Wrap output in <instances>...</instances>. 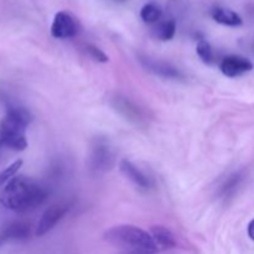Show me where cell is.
Instances as JSON below:
<instances>
[{"instance_id":"1","label":"cell","mask_w":254,"mask_h":254,"mask_svg":"<svg viewBox=\"0 0 254 254\" xmlns=\"http://www.w3.org/2000/svg\"><path fill=\"white\" fill-rule=\"evenodd\" d=\"M46 198V188L39 181L26 176H15L2 189L0 202L7 210L27 212L41 206Z\"/></svg>"},{"instance_id":"2","label":"cell","mask_w":254,"mask_h":254,"mask_svg":"<svg viewBox=\"0 0 254 254\" xmlns=\"http://www.w3.org/2000/svg\"><path fill=\"white\" fill-rule=\"evenodd\" d=\"M104 240L118 247L127 248L139 254H155L159 252L150 233L133 225H118L104 232Z\"/></svg>"},{"instance_id":"3","label":"cell","mask_w":254,"mask_h":254,"mask_svg":"<svg viewBox=\"0 0 254 254\" xmlns=\"http://www.w3.org/2000/svg\"><path fill=\"white\" fill-rule=\"evenodd\" d=\"M32 116L24 107H9L0 122V140L4 146L16 151L27 148L26 127L31 123Z\"/></svg>"},{"instance_id":"4","label":"cell","mask_w":254,"mask_h":254,"mask_svg":"<svg viewBox=\"0 0 254 254\" xmlns=\"http://www.w3.org/2000/svg\"><path fill=\"white\" fill-rule=\"evenodd\" d=\"M114 165V153L109 143L104 139H96L91 149L89 166L97 173H106Z\"/></svg>"},{"instance_id":"5","label":"cell","mask_w":254,"mask_h":254,"mask_svg":"<svg viewBox=\"0 0 254 254\" xmlns=\"http://www.w3.org/2000/svg\"><path fill=\"white\" fill-rule=\"evenodd\" d=\"M68 203L60 202L50 206V207L42 213L41 218H40V221L37 222L35 235H36L37 237H42V236L49 233L51 230H54L55 226L64 217V215L68 212Z\"/></svg>"},{"instance_id":"6","label":"cell","mask_w":254,"mask_h":254,"mask_svg":"<svg viewBox=\"0 0 254 254\" xmlns=\"http://www.w3.org/2000/svg\"><path fill=\"white\" fill-rule=\"evenodd\" d=\"M77 22L67 11L56 12L51 25V35L55 39H71L77 34Z\"/></svg>"},{"instance_id":"7","label":"cell","mask_w":254,"mask_h":254,"mask_svg":"<svg viewBox=\"0 0 254 254\" xmlns=\"http://www.w3.org/2000/svg\"><path fill=\"white\" fill-rule=\"evenodd\" d=\"M220 69L226 77L235 78L253 69V64L248 59L238 55H230L221 61Z\"/></svg>"},{"instance_id":"8","label":"cell","mask_w":254,"mask_h":254,"mask_svg":"<svg viewBox=\"0 0 254 254\" xmlns=\"http://www.w3.org/2000/svg\"><path fill=\"white\" fill-rule=\"evenodd\" d=\"M112 106H113L122 116H124L127 119H129V121L133 122V123L135 124H141L144 119H145L143 109L139 108L134 102H131L130 99H128L127 97H114L113 101H112Z\"/></svg>"},{"instance_id":"9","label":"cell","mask_w":254,"mask_h":254,"mask_svg":"<svg viewBox=\"0 0 254 254\" xmlns=\"http://www.w3.org/2000/svg\"><path fill=\"white\" fill-rule=\"evenodd\" d=\"M30 225L24 221H12L6 223L0 228V237L7 242V241H22L29 238L30 236Z\"/></svg>"},{"instance_id":"10","label":"cell","mask_w":254,"mask_h":254,"mask_svg":"<svg viewBox=\"0 0 254 254\" xmlns=\"http://www.w3.org/2000/svg\"><path fill=\"white\" fill-rule=\"evenodd\" d=\"M119 169H121L122 174L126 176L128 180H130L134 185L139 186L140 189H148L150 186V181L149 178L140 170L136 168L131 161L123 159L119 164Z\"/></svg>"},{"instance_id":"11","label":"cell","mask_w":254,"mask_h":254,"mask_svg":"<svg viewBox=\"0 0 254 254\" xmlns=\"http://www.w3.org/2000/svg\"><path fill=\"white\" fill-rule=\"evenodd\" d=\"M150 235L159 251L171 250V248H175L176 245H178L174 233L166 227H164V226H153L150 230Z\"/></svg>"},{"instance_id":"12","label":"cell","mask_w":254,"mask_h":254,"mask_svg":"<svg viewBox=\"0 0 254 254\" xmlns=\"http://www.w3.org/2000/svg\"><path fill=\"white\" fill-rule=\"evenodd\" d=\"M141 61H143L144 66L149 71L154 72V73L159 74L161 77H166V78H180V77H183V74H181V72L178 68L166 64V62L154 61V60L150 59H143Z\"/></svg>"},{"instance_id":"13","label":"cell","mask_w":254,"mask_h":254,"mask_svg":"<svg viewBox=\"0 0 254 254\" xmlns=\"http://www.w3.org/2000/svg\"><path fill=\"white\" fill-rule=\"evenodd\" d=\"M211 15L216 22L225 25V26L238 27L243 24V20L240 16V14H237L233 10L227 9V7H215Z\"/></svg>"},{"instance_id":"14","label":"cell","mask_w":254,"mask_h":254,"mask_svg":"<svg viewBox=\"0 0 254 254\" xmlns=\"http://www.w3.org/2000/svg\"><path fill=\"white\" fill-rule=\"evenodd\" d=\"M163 16V9L155 2H148L140 10V17L146 24H155Z\"/></svg>"},{"instance_id":"15","label":"cell","mask_w":254,"mask_h":254,"mask_svg":"<svg viewBox=\"0 0 254 254\" xmlns=\"http://www.w3.org/2000/svg\"><path fill=\"white\" fill-rule=\"evenodd\" d=\"M176 32V21L170 19L166 21L160 22L158 26L154 29V34L161 41H170L174 39Z\"/></svg>"},{"instance_id":"16","label":"cell","mask_w":254,"mask_h":254,"mask_svg":"<svg viewBox=\"0 0 254 254\" xmlns=\"http://www.w3.org/2000/svg\"><path fill=\"white\" fill-rule=\"evenodd\" d=\"M196 52H197L198 57L201 59V61L205 62V64H211L213 61V51L211 49V45L208 44L205 40H200L197 42V46H196Z\"/></svg>"},{"instance_id":"17","label":"cell","mask_w":254,"mask_h":254,"mask_svg":"<svg viewBox=\"0 0 254 254\" xmlns=\"http://www.w3.org/2000/svg\"><path fill=\"white\" fill-rule=\"evenodd\" d=\"M21 165L22 160H16L12 164H10L7 168H5L4 170L0 173V186L4 185V184L6 185L12 178H15V175H16V173L19 171V169L21 168Z\"/></svg>"},{"instance_id":"18","label":"cell","mask_w":254,"mask_h":254,"mask_svg":"<svg viewBox=\"0 0 254 254\" xmlns=\"http://www.w3.org/2000/svg\"><path fill=\"white\" fill-rule=\"evenodd\" d=\"M86 49H87V52H88L89 56H91L92 59L94 60V61L103 62V64H104V62L109 61V57L107 56V55L104 54V52L102 51L101 49H98L97 46H93V45H88Z\"/></svg>"},{"instance_id":"19","label":"cell","mask_w":254,"mask_h":254,"mask_svg":"<svg viewBox=\"0 0 254 254\" xmlns=\"http://www.w3.org/2000/svg\"><path fill=\"white\" fill-rule=\"evenodd\" d=\"M248 236L252 241H254V220H252L248 225Z\"/></svg>"},{"instance_id":"20","label":"cell","mask_w":254,"mask_h":254,"mask_svg":"<svg viewBox=\"0 0 254 254\" xmlns=\"http://www.w3.org/2000/svg\"><path fill=\"white\" fill-rule=\"evenodd\" d=\"M4 243H5V241H4V240H2V238H1V237H0V247H1V246H2V245H4Z\"/></svg>"},{"instance_id":"21","label":"cell","mask_w":254,"mask_h":254,"mask_svg":"<svg viewBox=\"0 0 254 254\" xmlns=\"http://www.w3.org/2000/svg\"><path fill=\"white\" fill-rule=\"evenodd\" d=\"M4 148V144H2V141L0 140V153H1V149Z\"/></svg>"}]
</instances>
